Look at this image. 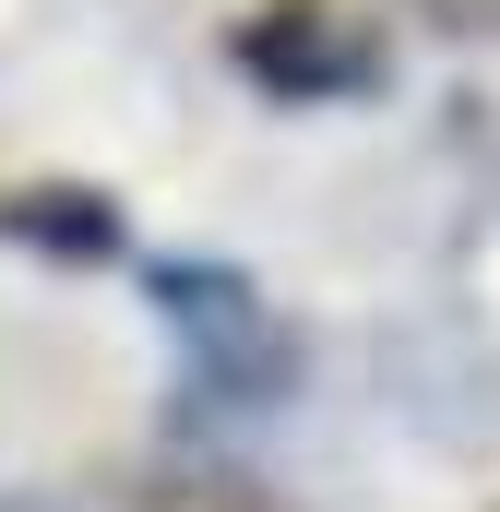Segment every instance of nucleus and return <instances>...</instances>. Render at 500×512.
Masks as SVG:
<instances>
[{
    "label": "nucleus",
    "mask_w": 500,
    "mask_h": 512,
    "mask_svg": "<svg viewBox=\"0 0 500 512\" xmlns=\"http://www.w3.org/2000/svg\"><path fill=\"white\" fill-rule=\"evenodd\" d=\"M143 298L203 346V382L227 393V405H262V393L286 382V334L262 322L250 274H227V262H155V274H143Z\"/></svg>",
    "instance_id": "nucleus-1"
},
{
    "label": "nucleus",
    "mask_w": 500,
    "mask_h": 512,
    "mask_svg": "<svg viewBox=\"0 0 500 512\" xmlns=\"http://www.w3.org/2000/svg\"><path fill=\"white\" fill-rule=\"evenodd\" d=\"M239 72L274 84V96H358V84L381 72V36L346 24L334 0H274V12L239 24Z\"/></svg>",
    "instance_id": "nucleus-2"
},
{
    "label": "nucleus",
    "mask_w": 500,
    "mask_h": 512,
    "mask_svg": "<svg viewBox=\"0 0 500 512\" xmlns=\"http://www.w3.org/2000/svg\"><path fill=\"white\" fill-rule=\"evenodd\" d=\"M0 227H12L24 251H48V262H108L120 251V203H108V191H12Z\"/></svg>",
    "instance_id": "nucleus-3"
}]
</instances>
